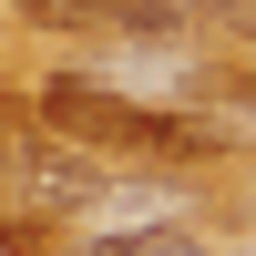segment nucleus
Returning a JSON list of instances; mask_svg holds the SVG:
<instances>
[{
    "label": "nucleus",
    "mask_w": 256,
    "mask_h": 256,
    "mask_svg": "<svg viewBox=\"0 0 256 256\" xmlns=\"http://www.w3.org/2000/svg\"><path fill=\"white\" fill-rule=\"evenodd\" d=\"M184 20H205L226 41H256V0H184Z\"/></svg>",
    "instance_id": "nucleus-3"
},
{
    "label": "nucleus",
    "mask_w": 256,
    "mask_h": 256,
    "mask_svg": "<svg viewBox=\"0 0 256 256\" xmlns=\"http://www.w3.org/2000/svg\"><path fill=\"white\" fill-rule=\"evenodd\" d=\"M31 31H174V0H10Z\"/></svg>",
    "instance_id": "nucleus-2"
},
{
    "label": "nucleus",
    "mask_w": 256,
    "mask_h": 256,
    "mask_svg": "<svg viewBox=\"0 0 256 256\" xmlns=\"http://www.w3.org/2000/svg\"><path fill=\"white\" fill-rule=\"evenodd\" d=\"M41 123H52L72 154H102V164H205V154H226L205 123L154 113V102H123L113 82H82V72L41 82Z\"/></svg>",
    "instance_id": "nucleus-1"
},
{
    "label": "nucleus",
    "mask_w": 256,
    "mask_h": 256,
    "mask_svg": "<svg viewBox=\"0 0 256 256\" xmlns=\"http://www.w3.org/2000/svg\"><path fill=\"white\" fill-rule=\"evenodd\" d=\"M134 256H195V246H184V236H144Z\"/></svg>",
    "instance_id": "nucleus-4"
}]
</instances>
